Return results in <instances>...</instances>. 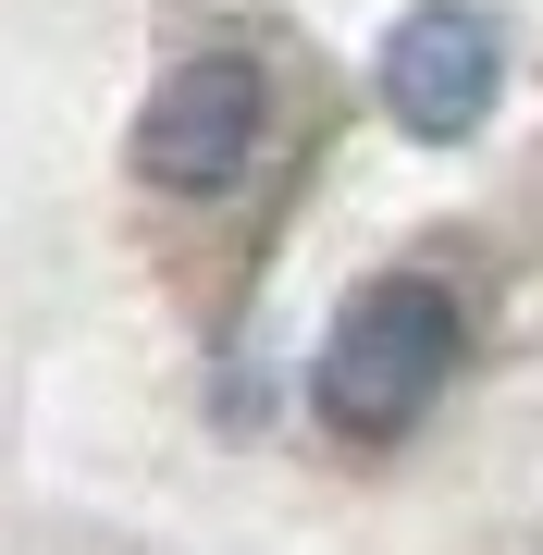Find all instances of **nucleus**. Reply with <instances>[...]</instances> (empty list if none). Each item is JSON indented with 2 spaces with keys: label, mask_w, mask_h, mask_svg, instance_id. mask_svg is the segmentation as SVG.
Returning a JSON list of instances; mask_svg holds the SVG:
<instances>
[{
  "label": "nucleus",
  "mask_w": 543,
  "mask_h": 555,
  "mask_svg": "<svg viewBox=\"0 0 543 555\" xmlns=\"http://www.w3.org/2000/svg\"><path fill=\"white\" fill-rule=\"evenodd\" d=\"M444 371H457V297L421 284V272H396V284H371V297L334 321L309 396H322L334 433H408V420L444 396Z\"/></svg>",
  "instance_id": "nucleus-1"
},
{
  "label": "nucleus",
  "mask_w": 543,
  "mask_h": 555,
  "mask_svg": "<svg viewBox=\"0 0 543 555\" xmlns=\"http://www.w3.org/2000/svg\"><path fill=\"white\" fill-rule=\"evenodd\" d=\"M260 149V62L210 50V62H173L161 100L137 112V173L173 185V198H222Z\"/></svg>",
  "instance_id": "nucleus-2"
},
{
  "label": "nucleus",
  "mask_w": 543,
  "mask_h": 555,
  "mask_svg": "<svg viewBox=\"0 0 543 555\" xmlns=\"http://www.w3.org/2000/svg\"><path fill=\"white\" fill-rule=\"evenodd\" d=\"M383 100L408 137H469L494 112V13L469 0H421V13L383 38Z\"/></svg>",
  "instance_id": "nucleus-3"
}]
</instances>
